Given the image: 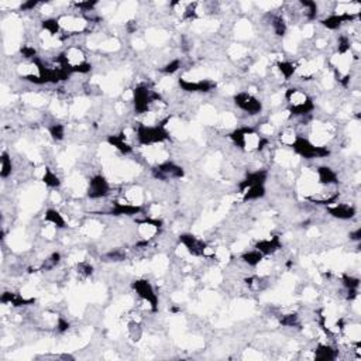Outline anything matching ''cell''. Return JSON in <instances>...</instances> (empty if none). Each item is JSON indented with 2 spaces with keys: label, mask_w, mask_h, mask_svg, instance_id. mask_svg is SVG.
<instances>
[{
  "label": "cell",
  "mask_w": 361,
  "mask_h": 361,
  "mask_svg": "<svg viewBox=\"0 0 361 361\" xmlns=\"http://www.w3.org/2000/svg\"><path fill=\"white\" fill-rule=\"evenodd\" d=\"M180 68V60H174L171 62H168L165 66H164L163 71L164 73H167V75H172V73H175L178 69Z\"/></svg>",
  "instance_id": "7402d4cb"
},
{
  "label": "cell",
  "mask_w": 361,
  "mask_h": 361,
  "mask_svg": "<svg viewBox=\"0 0 361 361\" xmlns=\"http://www.w3.org/2000/svg\"><path fill=\"white\" fill-rule=\"evenodd\" d=\"M135 135L141 145L158 144L170 138V134L164 128V126H145L143 123L138 124L135 130Z\"/></svg>",
  "instance_id": "6da1fadb"
},
{
  "label": "cell",
  "mask_w": 361,
  "mask_h": 361,
  "mask_svg": "<svg viewBox=\"0 0 361 361\" xmlns=\"http://www.w3.org/2000/svg\"><path fill=\"white\" fill-rule=\"evenodd\" d=\"M108 143L110 145H113L115 148H118L120 153L130 154L131 151H133V147L127 143L126 137H124V133H121V134H116V135H109Z\"/></svg>",
  "instance_id": "8fae6325"
},
{
  "label": "cell",
  "mask_w": 361,
  "mask_h": 361,
  "mask_svg": "<svg viewBox=\"0 0 361 361\" xmlns=\"http://www.w3.org/2000/svg\"><path fill=\"white\" fill-rule=\"evenodd\" d=\"M240 258H241V261H243L245 265H248V267H258V265L264 261V255H262L257 248L248 250V251H244Z\"/></svg>",
  "instance_id": "4fadbf2b"
},
{
  "label": "cell",
  "mask_w": 361,
  "mask_h": 361,
  "mask_svg": "<svg viewBox=\"0 0 361 361\" xmlns=\"http://www.w3.org/2000/svg\"><path fill=\"white\" fill-rule=\"evenodd\" d=\"M57 329H58V332H66L68 329H69V323L66 322V320H63V319H58V323H57Z\"/></svg>",
  "instance_id": "cb8c5ba5"
},
{
  "label": "cell",
  "mask_w": 361,
  "mask_h": 361,
  "mask_svg": "<svg viewBox=\"0 0 361 361\" xmlns=\"http://www.w3.org/2000/svg\"><path fill=\"white\" fill-rule=\"evenodd\" d=\"M235 103L240 110L248 115H258L262 110V105L260 100L254 96L253 93L240 92L235 96Z\"/></svg>",
  "instance_id": "3957f363"
},
{
  "label": "cell",
  "mask_w": 361,
  "mask_h": 361,
  "mask_svg": "<svg viewBox=\"0 0 361 361\" xmlns=\"http://www.w3.org/2000/svg\"><path fill=\"white\" fill-rule=\"evenodd\" d=\"M316 180L319 185L322 186H332V185H336L339 180H337V174L329 168V167H319L316 170Z\"/></svg>",
  "instance_id": "ba28073f"
},
{
  "label": "cell",
  "mask_w": 361,
  "mask_h": 361,
  "mask_svg": "<svg viewBox=\"0 0 361 361\" xmlns=\"http://www.w3.org/2000/svg\"><path fill=\"white\" fill-rule=\"evenodd\" d=\"M282 247V244L280 241V237H267V239H261L255 243V247L260 253L265 257V255H271V254H275L278 250Z\"/></svg>",
  "instance_id": "52a82bcc"
},
{
  "label": "cell",
  "mask_w": 361,
  "mask_h": 361,
  "mask_svg": "<svg viewBox=\"0 0 361 361\" xmlns=\"http://www.w3.org/2000/svg\"><path fill=\"white\" fill-rule=\"evenodd\" d=\"M109 190H110V185H109L106 178L102 177V175H96L89 182L88 196L90 199H102L105 198V196H108Z\"/></svg>",
  "instance_id": "277c9868"
},
{
  "label": "cell",
  "mask_w": 361,
  "mask_h": 361,
  "mask_svg": "<svg viewBox=\"0 0 361 361\" xmlns=\"http://www.w3.org/2000/svg\"><path fill=\"white\" fill-rule=\"evenodd\" d=\"M280 323L285 327H295L299 325V317L297 313H289V315H284L280 319Z\"/></svg>",
  "instance_id": "ffe728a7"
},
{
  "label": "cell",
  "mask_w": 361,
  "mask_h": 361,
  "mask_svg": "<svg viewBox=\"0 0 361 361\" xmlns=\"http://www.w3.org/2000/svg\"><path fill=\"white\" fill-rule=\"evenodd\" d=\"M343 287L346 288V291H350V289H357L359 291V287H360V280L356 278V277H349V275H344L343 277Z\"/></svg>",
  "instance_id": "44dd1931"
},
{
  "label": "cell",
  "mask_w": 361,
  "mask_h": 361,
  "mask_svg": "<svg viewBox=\"0 0 361 361\" xmlns=\"http://www.w3.org/2000/svg\"><path fill=\"white\" fill-rule=\"evenodd\" d=\"M265 196V186L264 185H254L250 186L248 189L243 192V200L248 202V200H258Z\"/></svg>",
  "instance_id": "5bb4252c"
},
{
  "label": "cell",
  "mask_w": 361,
  "mask_h": 361,
  "mask_svg": "<svg viewBox=\"0 0 361 361\" xmlns=\"http://www.w3.org/2000/svg\"><path fill=\"white\" fill-rule=\"evenodd\" d=\"M44 220L45 223L53 225L54 227H57V229H63V227H66V222H65L63 216L58 212V210H55V209H48V210L45 212Z\"/></svg>",
  "instance_id": "7c38bea8"
},
{
  "label": "cell",
  "mask_w": 361,
  "mask_h": 361,
  "mask_svg": "<svg viewBox=\"0 0 361 361\" xmlns=\"http://www.w3.org/2000/svg\"><path fill=\"white\" fill-rule=\"evenodd\" d=\"M48 131H50V135L54 140H57V141H61V140H63V137H65V127L62 124H58V123L50 126Z\"/></svg>",
  "instance_id": "d6986e66"
},
{
  "label": "cell",
  "mask_w": 361,
  "mask_h": 361,
  "mask_svg": "<svg viewBox=\"0 0 361 361\" xmlns=\"http://www.w3.org/2000/svg\"><path fill=\"white\" fill-rule=\"evenodd\" d=\"M337 359V352L329 344H319L315 350V360L332 361Z\"/></svg>",
  "instance_id": "30bf717a"
},
{
  "label": "cell",
  "mask_w": 361,
  "mask_h": 361,
  "mask_svg": "<svg viewBox=\"0 0 361 361\" xmlns=\"http://www.w3.org/2000/svg\"><path fill=\"white\" fill-rule=\"evenodd\" d=\"M133 289L135 291V294L138 295V298L141 299L143 302H145L147 305L151 306V310L155 312L158 307V295L155 294L153 285L148 282L147 280H137L133 282Z\"/></svg>",
  "instance_id": "7a4b0ae2"
},
{
  "label": "cell",
  "mask_w": 361,
  "mask_h": 361,
  "mask_svg": "<svg viewBox=\"0 0 361 361\" xmlns=\"http://www.w3.org/2000/svg\"><path fill=\"white\" fill-rule=\"evenodd\" d=\"M297 138H298V134L292 128H287L280 134L281 144L285 145V147H292L294 143L297 141Z\"/></svg>",
  "instance_id": "ac0fdd59"
},
{
  "label": "cell",
  "mask_w": 361,
  "mask_h": 361,
  "mask_svg": "<svg viewBox=\"0 0 361 361\" xmlns=\"http://www.w3.org/2000/svg\"><path fill=\"white\" fill-rule=\"evenodd\" d=\"M41 180L44 182L47 186H50V188H58L61 185V180L57 177V174H54V172L51 171V170H48V168H44Z\"/></svg>",
  "instance_id": "e0dca14e"
},
{
  "label": "cell",
  "mask_w": 361,
  "mask_h": 361,
  "mask_svg": "<svg viewBox=\"0 0 361 361\" xmlns=\"http://www.w3.org/2000/svg\"><path fill=\"white\" fill-rule=\"evenodd\" d=\"M180 243L186 250V253L190 254V255H195V257H202L203 255V248L206 245V243L203 240H200V239L192 235H180Z\"/></svg>",
  "instance_id": "5b68a950"
},
{
  "label": "cell",
  "mask_w": 361,
  "mask_h": 361,
  "mask_svg": "<svg viewBox=\"0 0 361 361\" xmlns=\"http://www.w3.org/2000/svg\"><path fill=\"white\" fill-rule=\"evenodd\" d=\"M0 175L3 180L9 178L13 171V163H11V157L6 151L1 153V158H0Z\"/></svg>",
  "instance_id": "2e32d148"
},
{
  "label": "cell",
  "mask_w": 361,
  "mask_h": 361,
  "mask_svg": "<svg viewBox=\"0 0 361 361\" xmlns=\"http://www.w3.org/2000/svg\"><path fill=\"white\" fill-rule=\"evenodd\" d=\"M78 272L81 275H83V277H89V275H92V272H93V267L90 265L89 262L82 261L78 264Z\"/></svg>",
  "instance_id": "603a6c76"
},
{
  "label": "cell",
  "mask_w": 361,
  "mask_h": 361,
  "mask_svg": "<svg viewBox=\"0 0 361 361\" xmlns=\"http://www.w3.org/2000/svg\"><path fill=\"white\" fill-rule=\"evenodd\" d=\"M327 212L330 216L336 217L339 220H349L356 216L357 210L350 203H332V206H327Z\"/></svg>",
  "instance_id": "8992f818"
},
{
  "label": "cell",
  "mask_w": 361,
  "mask_h": 361,
  "mask_svg": "<svg viewBox=\"0 0 361 361\" xmlns=\"http://www.w3.org/2000/svg\"><path fill=\"white\" fill-rule=\"evenodd\" d=\"M285 99L288 100L291 108H298V106H303L310 102V98L307 96L305 92L297 89V88H291L285 92ZM289 108V109H291Z\"/></svg>",
  "instance_id": "9c48e42d"
},
{
  "label": "cell",
  "mask_w": 361,
  "mask_h": 361,
  "mask_svg": "<svg viewBox=\"0 0 361 361\" xmlns=\"http://www.w3.org/2000/svg\"><path fill=\"white\" fill-rule=\"evenodd\" d=\"M277 69H278V72L282 75V78L285 79V81H288L291 79L295 73H297V66H295V63L289 62V61H281V62L277 63Z\"/></svg>",
  "instance_id": "9a60e30c"
}]
</instances>
